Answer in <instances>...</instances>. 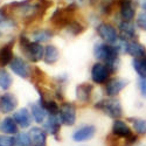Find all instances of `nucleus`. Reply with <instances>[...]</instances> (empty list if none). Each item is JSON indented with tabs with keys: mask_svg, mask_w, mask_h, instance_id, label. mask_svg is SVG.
Returning a JSON list of instances; mask_svg holds the SVG:
<instances>
[{
	"mask_svg": "<svg viewBox=\"0 0 146 146\" xmlns=\"http://www.w3.org/2000/svg\"><path fill=\"white\" fill-rule=\"evenodd\" d=\"M60 58V50L54 44H47L44 47L43 61L46 64H55Z\"/></svg>",
	"mask_w": 146,
	"mask_h": 146,
	"instance_id": "obj_24",
	"label": "nucleus"
},
{
	"mask_svg": "<svg viewBox=\"0 0 146 146\" xmlns=\"http://www.w3.org/2000/svg\"><path fill=\"white\" fill-rule=\"evenodd\" d=\"M9 68L12 70V72L23 80H27L31 77L32 72V68L31 66L27 63V61H25V58L21 56H14V58L12 60V62L9 63Z\"/></svg>",
	"mask_w": 146,
	"mask_h": 146,
	"instance_id": "obj_8",
	"label": "nucleus"
},
{
	"mask_svg": "<svg viewBox=\"0 0 146 146\" xmlns=\"http://www.w3.org/2000/svg\"><path fill=\"white\" fill-rule=\"evenodd\" d=\"M129 121L131 123L132 129L135 130L137 135L146 136V118L132 117V118H129Z\"/></svg>",
	"mask_w": 146,
	"mask_h": 146,
	"instance_id": "obj_26",
	"label": "nucleus"
},
{
	"mask_svg": "<svg viewBox=\"0 0 146 146\" xmlns=\"http://www.w3.org/2000/svg\"><path fill=\"white\" fill-rule=\"evenodd\" d=\"M54 33L50 29H36L32 33V39L35 42L39 43H43V42H48L50 39H53Z\"/></svg>",
	"mask_w": 146,
	"mask_h": 146,
	"instance_id": "obj_25",
	"label": "nucleus"
},
{
	"mask_svg": "<svg viewBox=\"0 0 146 146\" xmlns=\"http://www.w3.org/2000/svg\"><path fill=\"white\" fill-rule=\"evenodd\" d=\"M18 108V98L12 92H4L0 95V112L4 115H8L14 112Z\"/></svg>",
	"mask_w": 146,
	"mask_h": 146,
	"instance_id": "obj_13",
	"label": "nucleus"
},
{
	"mask_svg": "<svg viewBox=\"0 0 146 146\" xmlns=\"http://www.w3.org/2000/svg\"><path fill=\"white\" fill-rule=\"evenodd\" d=\"M14 120L17 121V124L20 129H28L32 125V121H33V117L31 111L28 110L27 108H21L19 109L18 111L14 112L13 115Z\"/></svg>",
	"mask_w": 146,
	"mask_h": 146,
	"instance_id": "obj_15",
	"label": "nucleus"
},
{
	"mask_svg": "<svg viewBox=\"0 0 146 146\" xmlns=\"http://www.w3.org/2000/svg\"><path fill=\"white\" fill-rule=\"evenodd\" d=\"M95 108L104 112L106 116L115 119H120L123 117V106H121L120 102L115 98V97H110V98H104L101 100L97 103H95Z\"/></svg>",
	"mask_w": 146,
	"mask_h": 146,
	"instance_id": "obj_4",
	"label": "nucleus"
},
{
	"mask_svg": "<svg viewBox=\"0 0 146 146\" xmlns=\"http://www.w3.org/2000/svg\"><path fill=\"white\" fill-rule=\"evenodd\" d=\"M136 26L139 29L146 32V12L145 11L140 12V13L137 15V18H136Z\"/></svg>",
	"mask_w": 146,
	"mask_h": 146,
	"instance_id": "obj_32",
	"label": "nucleus"
},
{
	"mask_svg": "<svg viewBox=\"0 0 146 146\" xmlns=\"http://www.w3.org/2000/svg\"><path fill=\"white\" fill-rule=\"evenodd\" d=\"M0 132L8 136H14L19 132V126L13 117H6L0 120Z\"/></svg>",
	"mask_w": 146,
	"mask_h": 146,
	"instance_id": "obj_21",
	"label": "nucleus"
},
{
	"mask_svg": "<svg viewBox=\"0 0 146 146\" xmlns=\"http://www.w3.org/2000/svg\"><path fill=\"white\" fill-rule=\"evenodd\" d=\"M13 46H14V42L9 41L0 47V68H5L6 66H9L12 60L14 58Z\"/></svg>",
	"mask_w": 146,
	"mask_h": 146,
	"instance_id": "obj_18",
	"label": "nucleus"
},
{
	"mask_svg": "<svg viewBox=\"0 0 146 146\" xmlns=\"http://www.w3.org/2000/svg\"><path fill=\"white\" fill-rule=\"evenodd\" d=\"M129 84V81L121 77H113L110 78L104 84V90L108 97H116L120 94V91L125 89Z\"/></svg>",
	"mask_w": 146,
	"mask_h": 146,
	"instance_id": "obj_10",
	"label": "nucleus"
},
{
	"mask_svg": "<svg viewBox=\"0 0 146 146\" xmlns=\"http://www.w3.org/2000/svg\"><path fill=\"white\" fill-rule=\"evenodd\" d=\"M116 0H100V11L103 15H109L112 12Z\"/></svg>",
	"mask_w": 146,
	"mask_h": 146,
	"instance_id": "obj_31",
	"label": "nucleus"
},
{
	"mask_svg": "<svg viewBox=\"0 0 146 146\" xmlns=\"http://www.w3.org/2000/svg\"><path fill=\"white\" fill-rule=\"evenodd\" d=\"M132 146H145V145H136V144H135V145H132Z\"/></svg>",
	"mask_w": 146,
	"mask_h": 146,
	"instance_id": "obj_36",
	"label": "nucleus"
},
{
	"mask_svg": "<svg viewBox=\"0 0 146 146\" xmlns=\"http://www.w3.org/2000/svg\"><path fill=\"white\" fill-rule=\"evenodd\" d=\"M111 135L116 138L123 140L125 146H132L138 141V136L135 135L132 127L121 119H115L111 126Z\"/></svg>",
	"mask_w": 146,
	"mask_h": 146,
	"instance_id": "obj_3",
	"label": "nucleus"
},
{
	"mask_svg": "<svg viewBox=\"0 0 146 146\" xmlns=\"http://www.w3.org/2000/svg\"><path fill=\"white\" fill-rule=\"evenodd\" d=\"M61 125H62V123H61V120L58 118V115H48L47 119L43 123V129L48 135L57 137L58 132L61 130Z\"/></svg>",
	"mask_w": 146,
	"mask_h": 146,
	"instance_id": "obj_16",
	"label": "nucleus"
},
{
	"mask_svg": "<svg viewBox=\"0 0 146 146\" xmlns=\"http://www.w3.org/2000/svg\"><path fill=\"white\" fill-rule=\"evenodd\" d=\"M15 146H32L28 132H18L15 136Z\"/></svg>",
	"mask_w": 146,
	"mask_h": 146,
	"instance_id": "obj_30",
	"label": "nucleus"
},
{
	"mask_svg": "<svg viewBox=\"0 0 146 146\" xmlns=\"http://www.w3.org/2000/svg\"><path fill=\"white\" fill-rule=\"evenodd\" d=\"M13 84V78H12L11 74L5 69V68H0V89L7 91Z\"/></svg>",
	"mask_w": 146,
	"mask_h": 146,
	"instance_id": "obj_27",
	"label": "nucleus"
},
{
	"mask_svg": "<svg viewBox=\"0 0 146 146\" xmlns=\"http://www.w3.org/2000/svg\"><path fill=\"white\" fill-rule=\"evenodd\" d=\"M0 36H1V32H0Z\"/></svg>",
	"mask_w": 146,
	"mask_h": 146,
	"instance_id": "obj_37",
	"label": "nucleus"
},
{
	"mask_svg": "<svg viewBox=\"0 0 146 146\" xmlns=\"http://www.w3.org/2000/svg\"><path fill=\"white\" fill-rule=\"evenodd\" d=\"M0 146H15V136L0 135Z\"/></svg>",
	"mask_w": 146,
	"mask_h": 146,
	"instance_id": "obj_33",
	"label": "nucleus"
},
{
	"mask_svg": "<svg viewBox=\"0 0 146 146\" xmlns=\"http://www.w3.org/2000/svg\"><path fill=\"white\" fill-rule=\"evenodd\" d=\"M29 111L32 113V117H33L34 121L35 123H38V124H43L44 120L48 117V113L46 112L43 106L39 102L29 104Z\"/></svg>",
	"mask_w": 146,
	"mask_h": 146,
	"instance_id": "obj_22",
	"label": "nucleus"
},
{
	"mask_svg": "<svg viewBox=\"0 0 146 146\" xmlns=\"http://www.w3.org/2000/svg\"><path fill=\"white\" fill-rule=\"evenodd\" d=\"M0 27H17V22L4 7L0 8Z\"/></svg>",
	"mask_w": 146,
	"mask_h": 146,
	"instance_id": "obj_28",
	"label": "nucleus"
},
{
	"mask_svg": "<svg viewBox=\"0 0 146 146\" xmlns=\"http://www.w3.org/2000/svg\"><path fill=\"white\" fill-rule=\"evenodd\" d=\"M139 4H140V7L146 12V0H140Z\"/></svg>",
	"mask_w": 146,
	"mask_h": 146,
	"instance_id": "obj_35",
	"label": "nucleus"
},
{
	"mask_svg": "<svg viewBox=\"0 0 146 146\" xmlns=\"http://www.w3.org/2000/svg\"><path fill=\"white\" fill-rule=\"evenodd\" d=\"M19 44L20 49L26 56V58L32 63H38L43 60L44 55V47L35 41H31L25 34H20L19 36Z\"/></svg>",
	"mask_w": 146,
	"mask_h": 146,
	"instance_id": "obj_2",
	"label": "nucleus"
},
{
	"mask_svg": "<svg viewBox=\"0 0 146 146\" xmlns=\"http://www.w3.org/2000/svg\"><path fill=\"white\" fill-rule=\"evenodd\" d=\"M39 94H40L39 103L43 106V109L46 110V112H47L48 115H58L60 106H58V104L56 103V101L50 100V98H47V97H46L41 91H39Z\"/></svg>",
	"mask_w": 146,
	"mask_h": 146,
	"instance_id": "obj_23",
	"label": "nucleus"
},
{
	"mask_svg": "<svg viewBox=\"0 0 146 146\" xmlns=\"http://www.w3.org/2000/svg\"><path fill=\"white\" fill-rule=\"evenodd\" d=\"M138 87H139V91L143 98H146V77H139V82H138Z\"/></svg>",
	"mask_w": 146,
	"mask_h": 146,
	"instance_id": "obj_34",
	"label": "nucleus"
},
{
	"mask_svg": "<svg viewBox=\"0 0 146 146\" xmlns=\"http://www.w3.org/2000/svg\"><path fill=\"white\" fill-rule=\"evenodd\" d=\"M125 54L135 57H144L146 56V47L141 44L138 40H130L126 43V50Z\"/></svg>",
	"mask_w": 146,
	"mask_h": 146,
	"instance_id": "obj_20",
	"label": "nucleus"
},
{
	"mask_svg": "<svg viewBox=\"0 0 146 146\" xmlns=\"http://www.w3.org/2000/svg\"><path fill=\"white\" fill-rule=\"evenodd\" d=\"M111 71L109 70V68L103 63V62H96L91 67L90 76L91 81L95 84H105L109 80H110Z\"/></svg>",
	"mask_w": 146,
	"mask_h": 146,
	"instance_id": "obj_9",
	"label": "nucleus"
},
{
	"mask_svg": "<svg viewBox=\"0 0 146 146\" xmlns=\"http://www.w3.org/2000/svg\"><path fill=\"white\" fill-rule=\"evenodd\" d=\"M84 29H86V27H84L80 21H76V20H71L66 26V31L68 33H70L71 35H74V36L80 35L81 33L84 32Z\"/></svg>",
	"mask_w": 146,
	"mask_h": 146,
	"instance_id": "obj_29",
	"label": "nucleus"
},
{
	"mask_svg": "<svg viewBox=\"0 0 146 146\" xmlns=\"http://www.w3.org/2000/svg\"><path fill=\"white\" fill-rule=\"evenodd\" d=\"M76 8H77V5L75 3H72L63 8H56L50 17L52 23H54L58 28H66V26L72 20L71 15Z\"/></svg>",
	"mask_w": 146,
	"mask_h": 146,
	"instance_id": "obj_5",
	"label": "nucleus"
},
{
	"mask_svg": "<svg viewBox=\"0 0 146 146\" xmlns=\"http://www.w3.org/2000/svg\"><path fill=\"white\" fill-rule=\"evenodd\" d=\"M119 52L116 48L115 44H109L105 42H97L94 46V55L95 57L103 62L109 70L113 74L115 71L118 70L120 64V58H119Z\"/></svg>",
	"mask_w": 146,
	"mask_h": 146,
	"instance_id": "obj_1",
	"label": "nucleus"
},
{
	"mask_svg": "<svg viewBox=\"0 0 146 146\" xmlns=\"http://www.w3.org/2000/svg\"><path fill=\"white\" fill-rule=\"evenodd\" d=\"M32 140V146H47V135L43 127L34 126L28 131Z\"/></svg>",
	"mask_w": 146,
	"mask_h": 146,
	"instance_id": "obj_17",
	"label": "nucleus"
},
{
	"mask_svg": "<svg viewBox=\"0 0 146 146\" xmlns=\"http://www.w3.org/2000/svg\"><path fill=\"white\" fill-rule=\"evenodd\" d=\"M58 118L61 120V123H62V125L72 126L76 123V118H77L76 105L71 102H63L60 105Z\"/></svg>",
	"mask_w": 146,
	"mask_h": 146,
	"instance_id": "obj_7",
	"label": "nucleus"
},
{
	"mask_svg": "<svg viewBox=\"0 0 146 146\" xmlns=\"http://www.w3.org/2000/svg\"><path fill=\"white\" fill-rule=\"evenodd\" d=\"M94 87L90 83H81L76 87V98L80 103H89L91 101Z\"/></svg>",
	"mask_w": 146,
	"mask_h": 146,
	"instance_id": "obj_19",
	"label": "nucleus"
},
{
	"mask_svg": "<svg viewBox=\"0 0 146 146\" xmlns=\"http://www.w3.org/2000/svg\"><path fill=\"white\" fill-rule=\"evenodd\" d=\"M118 31H119V38L130 40H138V34L136 31V25L132 21H123L120 20L118 23Z\"/></svg>",
	"mask_w": 146,
	"mask_h": 146,
	"instance_id": "obj_14",
	"label": "nucleus"
},
{
	"mask_svg": "<svg viewBox=\"0 0 146 146\" xmlns=\"http://www.w3.org/2000/svg\"><path fill=\"white\" fill-rule=\"evenodd\" d=\"M119 17L123 21H133L136 18V1L135 0H119Z\"/></svg>",
	"mask_w": 146,
	"mask_h": 146,
	"instance_id": "obj_12",
	"label": "nucleus"
},
{
	"mask_svg": "<svg viewBox=\"0 0 146 146\" xmlns=\"http://www.w3.org/2000/svg\"><path fill=\"white\" fill-rule=\"evenodd\" d=\"M96 33L101 38V40L109 44H116L119 40V32L118 29L108 22H101L96 27Z\"/></svg>",
	"mask_w": 146,
	"mask_h": 146,
	"instance_id": "obj_6",
	"label": "nucleus"
},
{
	"mask_svg": "<svg viewBox=\"0 0 146 146\" xmlns=\"http://www.w3.org/2000/svg\"><path fill=\"white\" fill-rule=\"evenodd\" d=\"M96 132H97V129L95 125H91V124L82 125L72 132L71 138L75 143H84V141L91 140L95 137Z\"/></svg>",
	"mask_w": 146,
	"mask_h": 146,
	"instance_id": "obj_11",
	"label": "nucleus"
}]
</instances>
